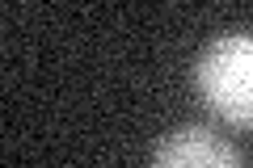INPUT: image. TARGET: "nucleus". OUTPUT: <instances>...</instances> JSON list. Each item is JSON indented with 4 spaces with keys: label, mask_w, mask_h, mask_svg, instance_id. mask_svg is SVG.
<instances>
[{
    "label": "nucleus",
    "mask_w": 253,
    "mask_h": 168,
    "mask_svg": "<svg viewBox=\"0 0 253 168\" xmlns=\"http://www.w3.org/2000/svg\"><path fill=\"white\" fill-rule=\"evenodd\" d=\"M194 89L228 126L253 131V34L228 30L194 59Z\"/></svg>",
    "instance_id": "nucleus-1"
},
{
    "label": "nucleus",
    "mask_w": 253,
    "mask_h": 168,
    "mask_svg": "<svg viewBox=\"0 0 253 168\" xmlns=\"http://www.w3.org/2000/svg\"><path fill=\"white\" fill-rule=\"evenodd\" d=\"M148 168H245L241 151L211 126H177L156 143Z\"/></svg>",
    "instance_id": "nucleus-2"
}]
</instances>
